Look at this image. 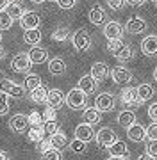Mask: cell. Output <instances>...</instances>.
Listing matches in <instances>:
<instances>
[{
	"instance_id": "6da1fadb",
	"label": "cell",
	"mask_w": 157,
	"mask_h": 160,
	"mask_svg": "<svg viewBox=\"0 0 157 160\" xmlns=\"http://www.w3.org/2000/svg\"><path fill=\"white\" fill-rule=\"evenodd\" d=\"M86 96L87 94H84L79 87H73L66 94V103L73 110H82V109L86 110Z\"/></svg>"
},
{
	"instance_id": "7a4b0ae2",
	"label": "cell",
	"mask_w": 157,
	"mask_h": 160,
	"mask_svg": "<svg viewBox=\"0 0 157 160\" xmlns=\"http://www.w3.org/2000/svg\"><path fill=\"white\" fill-rule=\"evenodd\" d=\"M0 91L4 92V94H7V96H11V98H22L25 94L24 86H20L16 82H11V80H7V78L0 80Z\"/></svg>"
},
{
	"instance_id": "3957f363",
	"label": "cell",
	"mask_w": 157,
	"mask_h": 160,
	"mask_svg": "<svg viewBox=\"0 0 157 160\" xmlns=\"http://www.w3.org/2000/svg\"><path fill=\"white\" fill-rule=\"evenodd\" d=\"M97 142H98L100 146H104V148L109 149L111 146H114V144L118 142V137H116V133H114L113 128L104 126V128H100L98 133H97Z\"/></svg>"
},
{
	"instance_id": "277c9868",
	"label": "cell",
	"mask_w": 157,
	"mask_h": 160,
	"mask_svg": "<svg viewBox=\"0 0 157 160\" xmlns=\"http://www.w3.org/2000/svg\"><path fill=\"white\" fill-rule=\"evenodd\" d=\"M71 43H73V46H75V50L86 52V50H89V46H91V36H89V32H87L86 29H81V30H77L75 34H73Z\"/></svg>"
},
{
	"instance_id": "5b68a950",
	"label": "cell",
	"mask_w": 157,
	"mask_h": 160,
	"mask_svg": "<svg viewBox=\"0 0 157 160\" xmlns=\"http://www.w3.org/2000/svg\"><path fill=\"white\" fill-rule=\"evenodd\" d=\"M116 105V100L111 92H100L97 100H95V107L100 110V112H111Z\"/></svg>"
},
{
	"instance_id": "8992f818",
	"label": "cell",
	"mask_w": 157,
	"mask_h": 160,
	"mask_svg": "<svg viewBox=\"0 0 157 160\" xmlns=\"http://www.w3.org/2000/svg\"><path fill=\"white\" fill-rule=\"evenodd\" d=\"M29 116L25 114H14L9 119V128H11L14 133H25L29 132Z\"/></svg>"
},
{
	"instance_id": "52a82bcc",
	"label": "cell",
	"mask_w": 157,
	"mask_h": 160,
	"mask_svg": "<svg viewBox=\"0 0 157 160\" xmlns=\"http://www.w3.org/2000/svg\"><path fill=\"white\" fill-rule=\"evenodd\" d=\"M30 66H32V61H30L29 53H18L11 61V68L18 73H29Z\"/></svg>"
},
{
	"instance_id": "ba28073f",
	"label": "cell",
	"mask_w": 157,
	"mask_h": 160,
	"mask_svg": "<svg viewBox=\"0 0 157 160\" xmlns=\"http://www.w3.org/2000/svg\"><path fill=\"white\" fill-rule=\"evenodd\" d=\"M39 23H41V16L39 12L36 11H25V14L20 20V25H22L24 30H34L39 27Z\"/></svg>"
},
{
	"instance_id": "9c48e42d",
	"label": "cell",
	"mask_w": 157,
	"mask_h": 160,
	"mask_svg": "<svg viewBox=\"0 0 157 160\" xmlns=\"http://www.w3.org/2000/svg\"><path fill=\"white\" fill-rule=\"evenodd\" d=\"M111 77L114 80V84H118V86H127V84L132 82V73L127 68H123V66H118V68L113 69Z\"/></svg>"
},
{
	"instance_id": "30bf717a",
	"label": "cell",
	"mask_w": 157,
	"mask_h": 160,
	"mask_svg": "<svg viewBox=\"0 0 157 160\" xmlns=\"http://www.w3.org/2000/svg\"><path fill=\"white\" fill-rule=\"evenodd\" d=\"M104 36L107 38V41H116L122 39L123 36V27L118 22H107L104 25Z\"/></svg>"
},
{
	"instance_id": "8fae6325",
	"label": "cell",
	"mask_w": 157,
	"mask_h": 160,
	"mask_svg": "<svg viewBox=\"0 0 157 160\" xmlns=\"http://www.w3.org/2000/svg\"><path fill=\"white\" fill-rule=\"evenodd\" d=\"M120 100H122L123 107H136V105H141L139 98H138V87H127V89H123L122 94H120Z\"/></svg>"
},
{
	"instance_id": "7c38bea8",
	"label": "cell",
	"mask_w": 157,
	"mask_h": 160,
	"mask_svg": "<svg viewBox=\"0 0 157 160\" xmlns=\"http://www.w3.org/2000/svg\"><path fill=\"white\" fill-rule=\"evenodd\" d=\"M146 27H148V23L139 16H132L130 20L127 22L125 25V30H127L128 34H141V32H145Z\"/></svg>"
},
{
	"instance_id": "4fadbf2b",
	"label": "cell",
	"mask_w": 157,
	"mask_h": 160,
	"mask_svg": "<svg viewBox=\"0 0 157 160\" xmlns=\"http://www.w3.org/2000/svg\"><path fill=\"white\" fill-rule=\"evenodd\" d=\"M63 103H66V96L59 89H48V98H47V107L57 110L59 107H63Z\"/></svg>"
},
{
	"instance_id": "5bb4252c",
	"label": "cell",
	"mask_w": 157,
	"mask_h": 160,
	"mask_svg": "<svg viewBox=\"0 0 157 160\" xmlns=\"http://www.w3.org/2000/svg\"><path fill=\"white\" fill-rule=\"evenodd\" d=\"M75 139L82 141V142H89L95 139V132H93V126L91 125H86V123H81V125L75 128Z\"/></svg>"
},
{
	"instance_id": "9a60e30c",
	"label": "cell",
	"mask_w": 157,
	"mask_h": 160,
	"mask_svg": "<svg viewBox=\"0 0 157 160\" xmlns=\"http://www.w3.org/2000/svg\"><path fill=\"white\" fill-rule=\"evenodd\" d=\"M141 52L148 55V57H155L157 55V36H146L145 39L141 41Z\"/></svg>"
},
{
	"instance_id": "2e32d148",
	"label": "cell",
	"mask_w": 157,
	"mask_h": 160,
	"mask_svg": "<svg viewBox=\"0 0 157 160\" xmlns=\"http://www.w3.org/2000/svg\"><path fill=\"white\" fill-rule=\"evenodd\" d=\"M97 84H98V82H97L91 75H84V77H81L77 87H79L84 94H93V92L97 91Z\"/></svg>"
},
{
	"instance_id": "e0dca14e",
	"label": "cell",
	"mask_w": 157,
	"mask_h": 160,
	"mask_svg": "<svg viewBox=\"0 0 157 160\" xmlns=\"http://www.w3.org/2000/svg\"><path fill=\"white\" fill-rule=\"evenodd\" d=\"M87 18H89V22L93 23V25H105V18H107V14H105V11L100 6H95V7L89 9Z\"/></svg>"
},
{
	"instance_id": "ac0fdd59",
	"label": "cell",
	"mask_w": 157,
	"mask_h": 160,
	"mask_svg": "<svg viewBox=\"0 0 157 160\" xmlns=\"http://www.w3.org/2000/svg\"><path fill=\"white\" fill-rule=\"evenodd\" d=\"M82 119H84V123L86 125H97V123H100V119H102V112H100L97 107H87L84 112H82Z\"/></svg>"
},
{
	"instance_id": "d6986e66",
	"label": "cell",
	"mask_w": 157,
	"mask_h": 160,
	"mask_svg": "<svg viewBox=\"0 0 157 160\" xmlns=\"http://www.w3.org/2000/svg\"><path fill=\"white\" fill-rule=\"evenodd\" d=\"M127 135L130 141H134V142H141L143 139H146V128L141 123H136L134 126H130L127 130Z\"/></svg>"
},
{
	"instance_id": "ffe728a7",
	"label": "cell",
	"mask_w": 157,
	"mask_h": 160,
	"mask_svg": "<svg viewBox=\"0 0 157 160\" xmlns=\"http://www.w3.org/2000/svg\"><path fill=\"white\" fill-rule=\"evenodd\" d=\"M89 75H91L97 82H100V80L107 78V75H109V66H107L105 62H95L93 66H91Z\"/></svg>"
},
{
	"instance_id": "44dd1931",
	"label": "cell",
	"mask_w": 157,
	"mask_h": 160,
	"mask_svg": "<svg viewBox=\"0 0 157 160\" xmlns=\"http://www.w3.org/2000/svg\"><path fill=\"white\" fill-rule=\"evenodd\" d=\"M118 125L122 126V128H130V126L136 125V114H134L132 110H122L120 114H118Z\"/></svg>"
},
{
	"instance_id": "7402d4cb",
	"label": "cell",
	"mask_w": 157,
	"mask_h": 160,
	"mask_svg": "<svg viewBox=\"0 0 157 160\" xmlns=\"http://www.w3.org/2000/svg\"><path fill=\"white\" fill-rule=\"evenodd\" d=\"M29 57L32 61V64H43L48 59V52L45 48H41V46H34V48H30Z\"/></svg>"
},
{
	"instance_id": "603a6c76",
	"label": "cell",
	"mask_w": 157,
	"mask_h": 160,
	"mask_svg": "<svg viewBox=\"0 0 157 160\" xmlns=\"http://www.w3.org/2000/svg\"><path fill=\"white\" fill-rule=\"evenodd\" d=\"M48 71L52 75H63L64 71H66V62H64L61 57H54V59H50L48 61Z\"/></svg>"
},
{
	"instance_id": "cb8c5ba5",
	"label": "cell",
	"mask_w": 157,
	"mask_h": 160,
	"mask_svg": "<svg viewBox=\"0 0 157 160\" xmlns=\"http://www.w3.org/2000/svg\"><path fill=\"white\" fill-rule=\"evenodd\" d=\"M41 87V77L39 75H36V73H30L25 77V82H24V89L25 91H36V89H39Z\"/></svg>"
},
{
	"instance_id": "d4e9b609",
	"label": "cell",
	"mask_w": 157,
	"mask_h": 160,
	"mask_svg": "<svg viewBox=\"0 0 157 160\" xmlns=\"http://www.w3.org/2000/svg\"><path fill=\"white\" fill-rule=\"evenodd\" d=\"M109 155H111V157H114V158H125V157L128 155L127 144L122 142V141H118L114 146H111V148H109Z\"/></svg>"
},
{
	"instance_id": "484cf974",
	"label": "cell",
	"mask_w": 157,
	"mask_h": 160,
	"mask_svg": "<svg viewBox=\"0 0 157 160\" xmlns=\"http://www.w3.org/2000/svg\"><path fill=\"white\" fill-rule=\"evenodd\" d=\"M128 45H125L122 39H116V41H107V52L109 53H113L114 57L118 59V55H122L123 53V50L127 48Z\"/></svg>"
},
{
	"instance_id": "4316f807",
	"label": "cell",
	"mask_w": 157,
	"mask_h": 160,
	"mask_svg": "<svg viewBox=\"0 0 157 160\" xmlns=\"http://www.w3.org/2000/svg\"><path fill=\"white\" fill-rule=\"evenodd\" d=\"M50 144H52L54 149L61 151V149H64L66 146H68V139H66V135H64L63 132H57L55 135H52V137H50Z\"/></svg>"
},
{
	"instance_id": "83f0119b",
	"label": "cell",
	"mask_w": 157,
	"mask_h": 160,
	"mask_svg": "<svg viewBox=\"0 0 157 160\" xmlns=\"http://www.w3.org/2000/svg\"><path fill=\"white\" fill-rule=\"evenodd\" d=\"M24 41L27 43V45H30L32 48H34L36 45H39V41H41V32H39V29L25 30V32H24Z\"/></svg>"
},
{
	"instance_id": "f1b7e54d",
	"label": "cell",
	"mask_w": 157,
	"mask_h": 160,
	"mask_svg": "<svg viewBox=\"0 0 157 160\" xmlns=\"http://www.w3.org/2000/svg\"><path fill=\"white\" fill-rule=\"evenodd\" d=\"M152 96H154V87H152L150 84H141V86H138V98H139V103L148 102Z\"/></svg>"
},
{
	"instance_id": "f546056e",
	"label": "cell",
	"mask_w": 157,
	"mask_h": 160,
	"mask_svg": "<svg viewBox=\"0 0 157 160\" xmlns=\"http://www.w3.org/2000/svg\"><path fill=\"white\" fill-rule=\"evenodd\" d=\"M47 98H48V89H45L43 86L30 92V100L34 103H47Z\"/></svg>"
},
{
	"instance_id": "4dcf8cb0",
	"label": "cell",
	"mask_w": 157,
	"mask_h": 160,
	"mask_svg": "<svg viewBox=\"0 0 157 160\" xmlns=\"http://www.w3.org/2000/svg\"><path fill=\"white\" fill-rule=\"evenodd\" d=\"M7 14L13 18V20H22V16L25 14V11H24V7L20 6V4H16V2H11L9 4V7H7Z\"/></svg>"
},
{
	"instance_id": "1f68e13d",
	"label": "cell",
	"mask_w": 157,
	"mask_h": 160,
	"mask_svg": "<svg viewBox=\"0 0 157 160\" xmlns=\"http://www.w3.org/2000/svg\"><path fill=\"white\" fill-rule=\"evenodd\" d=\"M27 135H29V139L32 141V142L41 144L43 141H45V132H43V126H41V128H30V130L27 132Z\"/></svg>"
},
{
	"instance_id": "d6a6232c",
	"label": "cell",
	"mask_w": 157,
	"mask_h": 160,
	"mask_svg": "<svg viewBox=\"0 0 157 160\" xmlns=\"http://www.w3.org/2000/svg\"><path fill=\"white\" fill-rule=\"evenodd\" d=\"M68 38H70V30H68V27H57V29L52 32V39L59 41V43L66 41Z\"/></svg>"
},
{
	"instance_id": "836d02e7",
	"label": "cell",
	"mask_w": 157,
	"mask_h": 160,
	"mask_svg": "<svg viewBox=\"0 0 157 160\" xmlns=\"http://www.w3.org/2000/svg\"><path fill=\"white\" fill-rule=\"evenodd\" d=\"M29 125H30V128H41V126L45 125L43 114H39V112H32V114L29 116Z\"/></svg>"
},
{
	"instance_id": "e575fe53",
	"label": "cell",
	"mask_w": 157,
	"mask_h": 160,
	"mask_svg": "<svg viewBox=\"0 0 157 160\" xmlns=\"http://www.w3.org/2000/svg\"><path fill=\"white\" fill-rule=\"evenodd\" d=\"M13 22H14V20L7 14V11L0 12V30H9L13 27Z\"/></svg>"
},
{
	"instance_id": "d590c367",
	"label": "cell",
	"mask_w": 157,
	"mask_h": 160,
	"mask_svg": "<svg viewBox=\"0 0 157 160\" xmlns=\"http://www.w3.org/2000/svg\"><path fill=\"white\" fill-rule=\"evenodd\" d=\"M43 132H45V133H48L50 137H52V135H55V133L59 132L57 121H47V123L43 125Z\"/></svg>"
},
{
	"instance_id": "8d00e7d4",
	"label": "cell",
	"mask_w": 157,
	"mask_h": 160,
	"mask_svg": "<svg viewBox=\"0 0 157 160\" xmlns=\"http://www.w3.org/2000/svg\"><path fill=\"white\" fill-rule=\"evenodd\" d=\"M70 149L73 153H84V151H86V142H82L79 139H73L70 142Z\"/></svg>"
},
{
	"instance_id": "74e56055",
	"label": "cell",
	"mask_w": 157,
	"mask_h": 160,
	"mask_svg": "<svg viewBox=\"0 0 157 160\" xmlns=\"http://www.w3.org/2000/svg\"><path fill=\"white\" fill-rule=\"evenodd\" d=\"M7 94H0V116H6L7 112H9V103H7Z\"/></svg>"
},
{
	"instance_id": "f35d334b",
	"label": "cell",
	"mask_w": 157,
	"mask_h": 160,
	"mask_svg": "<svg viewBox=\"0 0 157 160\" xmlns=\"http://www.w3.org/2000/svg\"><path fill=\"white\" fill-rule=\"evenodd\" d=\"M41 160H61V151L57 149H48L47 153H43V158Z\"/></svg>"
},
{
	"instance_id": "ab89813d",
	"label": "cell",
	"mask_w": 157,
	"mask_h": 160,
	"mask_svg": "<svg viewBox=\"0 0 157 160\" xmlns=\"http://www.w3.org/2000/svg\"><path fill=\"white\" fill-rule=\"evenodd\" d=\"M55 118H57V110L47 107L45 112H43V119H45V123H47V121H55Z\"/></svg>"
},
{
	"instance_id": "60d3db41",
	"label": "cell",
	"mask_w": 157,
	"mask_h": 160,
	"mask_svg": "<svg viewBox=\"0 0 157 160\" xmlns=\"http://www.w3.org/2000/svg\"><path fill=\"white\" fill-rule=\"evenodd\" d=\"M146 155H150L152 158L157 160V141H150L146 144Z\"/></svg>"
},
{
	"instance_id": "b9f144b4",
	"label": "cell",
	"mask_w": 157,
	"mask_h": 160,
	"mask_svg": "<svg viewBox=\"0 0 157 160\" xmlns=\"http://www.w3.org/2000/svg\"><path fill=\"white\" fill-rule=\"evenodd\" d=\"M146 137H148V141H157V123H152L146 128Z\"/></svg>"
},
{
	"instance_id": "7bdbcfd3",
	"label": "cell",
	"mask_w": 157,
	"mask_h": 160,
	"mask_svg": "<svg viewBox=\"0 0 157 160\" xmlns=\"http://www.w3.org/2000/svg\"><path fill=\"white\" fill-rule=\"evenodd\" d=\"M55 4H57L61 9H73L77 2H75V0H57Z\"/></svg>"
},
{
	"instance_id": "ee69618b",
	"label": "cell",
	"mask_w": 157,
	"mask_h": 160,
	"mask_svg": "<svg viewBox=\"0 0 157 160\" xmlns=\"http://www.w3.org/2000/svg\"><path fill=\"white\" fill-rule=\"evenodd\" d=\"M125 4H127V2H123V0H109V2H107V6H109L113 11H120Z\"/></svg>"
},
{
	"instance_id": "f6af8a7d",
	"label": "cell",
	"mask_w": 157,
	"mask_h": 160,
	"mask_svg": "<svg viewBox=\"0 0 157 160\" xmlns=\"http://www.w3.org/2000/svg\"><path fill=\"white\" fill-rule=\"evenodd\" d=\"M148 118L152 119V123H157V103H152L148 107Z\"/></svg>"
},
{
	"instance_id": "bcb514c9",
	"label": "cell",
	"mask_w": 157,
	"mask_h": 160,
	"mask_svg": "<svg viewBox=\"0 0 157 160\" xmlns=\"http://www.w3.org/2000/svg\"><path fill=\"white\" fill-rule=\"evenodd\" d=\"M38 149L41 151V155H43V153H47L48 149H52V144H50V139H45V141H43V142H41L39 146H38Z\"/></svg>"
},
{
	"instance_id": "7dc6e473",
	"label": "cell",
	"mask_w": 157,
	"mask_h": 160,
	"mask_svg": "<svg viewBox=\"0 0 157 160\" xmlns=\"http://www.w3.org/2000/svg\"><path fill=\"white\" fill-rule=\"evenodd\" d=\"M127 4H128L130 7H141L145 2H143V0H130V2H127Z\"/></svg>"
},
{
	"instance_id": "c3c4849f",
	"label": "cell",
	"mask_w": 157,
	"mask_h": 160,
	"mask_svg": "<svg viewBox=\"0 0 157 160\" xmlns=\"http://www.w3.org/2000/svg\"><path fill=\"white\" fill-rule=\"evenodd\" d=\"M9 4H11L9 0H0V12H2V11H7Z\"/></svg>"
},
{
	"instance_id": "681fc988",
	"label": "cell",
	"mask_w": 157,
	"mask_h": 160,
	"mask_svg": "<svg viewBox=\"0 0 157 160\" xmlns=\"http://www.w3.org/2000/svg\"><path fill=\"white\" fill-rule=\"evenodd\" d=\"M0 160H11V157H9V153H7V151L0 149Z\"/></svg>"
},
{
	"instance_id": "f907efd6",
	"label": "cell",
	"mask_w": 157,
	"mask_h": 160,
	"mask_svg": "<svg viewBox=\"0 0 157 160\" xmlns=\"http://www.w3.org/2000/svg\"><path fill=\"white\" fill-rule=\"evenodd\" d=\"M138 160H155V158H152V157H150V155H141V157H139V158H138Z\"/></svg>"
},
{
	"instance_id": "816d5d0a",
	"label": "cell",
	"mask_w": 157,
	"mask_h": 160,
	"mask_svg": "<svg viewBox=\"0 0 157 160\" xmlns=\"http://www.w3.org/2000/svg\"><path fill=\"white\" fill-rule=\"evenodd\" d=\"M4 55H6V52H4V48L0 46V59H4Z\"/></svg>"
},
{
	"instance_id": "f5cc1de1",
	"label": "cell",
	"mask_w": 157,
	"mask_h": 160,
	"mask_svg": "<svg viewBox=\"0 0 157 160\" xmlns=\"http://www.w3.org/2000/svg\"><path fill=\"white\" fill-rule=\"evenodd\" d=\"M107 160H125V158H114V157H109Z\"/></svg>"
},
{
	"instance_id": "db71d44e",
	"label": "cell",
	"mask_w": 157,
	"mask_h": 160,
	"mask_svg": "<svg viewBox=\"0 0 157 160\" xmlns=\"http://www.w3.org/2000/svg\"><path fill=\"white\" fill-rule=\"evenodd\" d=\"M154 77H155V80H157V68L154 69Z\"/></svg>"
},
{
	"instance_id": "11a10c76",
	"label": "cell",
	"mask_w": 157,
	"mask_h": 160,
	"mask_svg": "<svg viewBox=\"0 0 157 160\" xmlns=\"http://www.w3.org/2000/svg\"><path fill=\"white\" fill-rule=\"evenodd\" d=\"M0 41H2V34H0Z\"/></svg>"
},
{
	"instance_id": "9f6ffc18",
	"label": "cell",
	"mask_w": 157,
	"mask_h": 160,
	"mask_svg": "<svg viewBox=\"0 0 157 160\" xmlns=\"http://www.w3.org/2000/svg\"><path fill=\"white\" fill-rule=\"evenodd\" d=\"M154 4H155V7H157V2H154Z\"/></svg>"
}]
</instances>
